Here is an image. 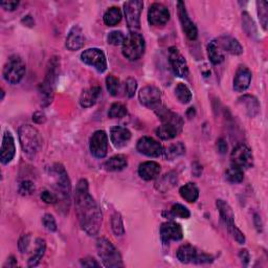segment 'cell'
Wrapping results in <instances>:
<instances>
[{
    "label": "cell",
    "mask_w": 268,
    "mask_h": 268,
    "mask_svg": "<svg viewBox=\"0 0 268 268\" xmlns=\"http://www.w3.org/2000/svg\"><path fill=\"white\" fill-rule=\"evenodd\" d=\"M75 205L81 227L89 236H94L101 229L103 215L99 205L89 193L86 179H81L76 186Z\"/></svg>",
    "instance_id": "obj_1"
},
{
    "label": "cell",
    "mask_w": 268,
    "mask_h": 268,
    "mask_svg": "<svg viewBox=\"0 0 268 268\" xmlns=\"http://www.w3.org/2000/svg\"><path fill=\"white\" fill-rule=\"evenodd\" d=\"M156 115L162 121V125L156 129V135L164 141L172 140L181 132L183 120L180 116L161 106L155 110Z\"/></svg>",
    "instance_id": "obj_2"
},
{
    "label": "cell",
    "mask_w": 268,
    "mask_h": 268,
    "mask_svg": "<svg viewBox=\"0 0 268 268\" xmlns=\"http://www.w3.org/2000/svg\"><path fill=\"white\" fill-rule=\"evenodd\" d=\"M19 141L22 151L30 158H35L42 148L43 140L39 130L31 125H22L19 130Z\"/></svg>",
    "instance_id": "obj_3"
},
{
    "label": "cell",
    "mask_w": 268,
    "mask_h": 268,
    "mask_svg": "<svg viewBox=\"0 0 268 268\" xmlns=\"http://www.w3.org/2000/svg\"><path fill=\"white\" fill-rule=\"evenodd\" d=\"M48 174L54 181V189L58 196V201L61 199L65 205H69L71 185L66 170L62 165L55 164L48 169Z\"/></svg>",
    "instance_id": "obj_4"
},
{
    "label": "cell",
    "mask_w": 268,
    "mask_h": 268,
    "mask_svg": "<svg viewBox=\"0 0 268 268\" xmlns=\"http://www.w3.org/2000/svg\"><path fill=\"white\" fill-rule=\"evenodd\" d=\"M58 67L59 61L58 58H54L50 61V65L47 67L46 76L43 82L39 87V92L41 94V104L42 106H48L54 99V91L57 77H58Z\"/></svg>",
    "instance_id": "obj_5"
},
{
    "label": "cell",
    "mask_w": 268,
    "mask_h": 268,
    "mask_svg": "<svg viewBox=\"0 0 268 268\" xmlns=\"http://www.w3.org/2000/svg\"><path fill=\"white\" fill-rule=\"evenodd\" d=\"M96 249L103 264L109 268L123 267V260L112 243L104 237H101L96 241Z\"/></svg>",
    "instance_id": "obj_6"
},
{
    "label": "cell",
    "mask_w": 268,
    "mask_h": 268,
    "mask_svg": "<svg viewBox=\"0 0 268 268\" xmlns=\"http://www.w3.org/2000/svg\"><path fill=\"white\" fill-rule=\"evenodd\" d=\"M146 43L143 35L140 32H131L123 44V55L130 61L139 60L145 53Z\"/></svg>",
    "instance_id": "obj_7"
},
{
    "label": "cell",
    "mask_w": 268,
    "mask_h": 268,
    "mask_svg": "<svg viewBox=\"0 0 268 268\" xmlns=\"http://www.w3.org/2000/svg\"><path fill=\"white\" fill-rule=\"evenodd\" d=\"M26 75V63L21 57L12 56L3 67V78L7 83L18 84Z\"/></svg>",
    "instance_id": "obj_8"
},
{
    "label": "cell",
    "mask_w": 268,
    "mask_h": 268,
    "mask_svg": "<svg viewBox=\"0 0 268 268\" xmlns=\"http://www.w3.org/2000/svg\"><path fill=\"white\" fill-rule=\"evenodd\" d=\"M144 7L143 1L140 0H131L124 3V13L129 30L135 32L141 28V15Z\"/></svg>",
    "instance_id": "obj_9"
},
{
    "label": "cell",
    "mask_w": 268,
    "mask_h": 268,
    "mask_svg": "<svg viewBox=\"0 0 268 268\" xmlns=\"http://www.w3.org/2000/svg\"><path fill=\"white\" fill-rule=\"evenodd\" d=\"M81 60L101 74L107 69L106 56L100 48H88L81 54Z\"/></svg>",
    "instance_id": "obj_10"
},
{
    "label": "cell",
    "mask_w": 268,
    "mask_h": 268,
    "mask_svg": "<svg viewBox=\"0 0 268 268\" xmlns=\"http://www.w3.org/2000/svg\"><path fill=\"white\" fill-rule=\"evenodd\" d=\"M232 165L242 170L249 169L254 166V155L246 145H238L231 154Z\"/></svg>",
    "instance_id": "obj_11"
},
{
    "label": "cell",
    "mask_w": 268,
    "mask_h": 268,
    "mask_svg": "<svg viewBox=\"0 0 268 268\" xmlns=\"http://www.w3.org/2000/svg\"><path fill=\"white\" fill-rule=\"evenodd\" d=\"M161 91L155 86H146L140 91V102L145 107L155 111L161 106Z\"/></svg>",
    "instance_id": "obj_12"
},
{
    "label": "cell",
    "mask_w": 268,
    "mask_h": 268,
    "mask_svg": "<svg viewBox=\"0 0 268 268\" xmlns=\"http://www.w3.org/2000/svg\"><path fill=\"white\" fill-rule=\"evenodd\" d=\"M169 62L174 74L179 78H188L189 66L182 54L176 47L169 48Z\"/></svg>",
    "instance_id": "obj_13"
},
{
    "label": "cell",
    "mask_w": 268,
    "mask_h": 268,
    "mask_svg": "<svg viewBox=\"0 0 268 268\" xmlns=\"http://www.w3.org/2000/svg\"><path fill=\"white\" fill-rule=\"evenodd\" d=\"M89 148L92 155L96 158H104L106 156L108 152V136L106 132L103 130L95 131L90 139Z\"/></svg>",
    "instance_id": "obj_14"
},
{
    "label": "cell",
    "mask_w": 268,
    "mask_h": 268,
    "mask_svg": "<svg viewBox=\"0 0 268 268\" xmlns=\"http://www.w3.org/2000/svg\"><path fill=\"white\" fill-rule=\"evenodd\" d=\"M137 151L149 157H159L164 153L162 146L152 137L143 136L136 145Z\"/></svg>",
    "instance_id": "obj_15"
},
{
    "label": "cell",
    "mask_w": 268,
    "mask_h": 268,
    "mask_svg": "<svg viewBox=\"0 0 268 268\" xmlns=\"http://www.w3.org/2000/svg\"><path fill=\"white\" fill-rule=\"evenodd\" d=\"M177 11H178L179 21H180L181 28H182V30L184 31V34L190 40H196L198 37L197 28L189 17V14L188 12H186L184 3L182 1L177 2Z\"/></svg>",
    "instance_id": "obj_16"
},
{
    "label": "cell",
    "mask_w": 268,
    "mask_h": 268,
    "mask_svg": "<svg viewBox=\"0 0 268 268\" xmlns=\"http://www.w3.org/2000/svg\"><path fill=\"white\" fill-rule=\"evenodd\" d=\"M170 19V12L161 3H153L148 11V21L151 26H165Z\"/></svg>",
    "instance_id": "obj_17"
},
{
    "label": "cell",
    "mask_w": 268,
    "mask_h": 268,
    "mask_svg": "<svg viewBox=\"0 0 268 268\" xmlns=\"http://www.w3.org/2000/svg\"><path fill=\"white\" fill-rule=\"evenodd\" d=\"M160 237L164 243L170 241H180L183 238V231L180 224L173 221L162 223L160 226Z\"/></svg>",
    "instance_id": "obj_18"
},
{
    "label": "cell",
    "mask_w": 268,
    "mask_h": 268,
    "mask_svg": "<svg viewBox=\"0 0 268 268\" xmlns=\"http://www.w3.org/2000/svg\"><path fill=\"white\" fill-rule=\"evenodd\" d=\"M216 206L219 210V214H220L222 220L224 221L226 225L227 231H229V233H231L232 235L234 234V232L236 233L238 231V227L236 226V224H235V214L233 212L231 206L222 199H218L216 202Z\"/></svg>",
    "instance_id": "obj_19"
},
{
    "label": "cell",
    "mask_w": 268,
    "mask_h": 268,
    "mask_svg": "<svg viewBox=\"0 0 268 268\" xmlns=\"http://www.w3.org/2000/svg\"><path fill=\"white\" fill-rule=\"evenodd\" d=\"M16 148H15V141L11 132L6 131L3 135L2 143H1V150H0V160L2 165H7L11 162L15 156Z\"/></svg>",
    "instance_id": "obj_20"
},
{
    "label": "cell",
    "mask_w": 268,
    "mask_h": 268,
    "mask_svg": "<svg viewBox=\"0 0 268 268\" xmlns=\"http://www.w3.org/2000/svg\"><path fill=\"white\" fill-rule=\"evenodd\" d=\"M85 41L86 39L82 29L79 26H75L69 30L65 45H66L67 50L71 52H76L81 50V48L85 45Z\"/></svg>",
    "instance_id": "obj_21"
},
{
    "label": "cell",
    "mask_w": 268,
    "mask_h": 268,
    "mask_svg": "<svg viewBox=\"0 0 268 268\" xmlns=\"http://www.w3.org/2000/svg\"><path fill=\"white\" fill-rule=\"evenodd\" d=\"M110 140L116 148L120 149L127 146L131 140V132L125 127L117 126L110 130Z\"/></svg>",
    "instance_id": "obj_22"
},
{
    "label": "cell",
    "mask_w": 268,
    "mask_h": 268,
    "mask_svg": "<svg viewBox=\"0 0 268 268\" xmlns=\"http://www.w3.org/2000/svg\"><path fill=\"white\" fill-rule=\"evenodd\" d=\"M216 41L218 45L220 46L222 52H226L235 56H239L243 53V46L240 44L237 39H235L232 36L223 35L219 37Z\"/></svg>",
    "instance_id": "obj_23"
},
{
    "label": "cell",
    "mask_w": 268,
    "mask_h": 268,
    "mask_svg": "<svg viewBox=\"0 0 268 268\" xmlns=\"http://www.w3.org/2000/svg\"><path fill=\"white\" fill-rule=\"evenodd\" d=\"M251 82V71L245 67L240 66L234 78V89L238 92L245 91Z\"/></svg>",
    "instance_id": "obj_24"
},
{
    "label": "cell",
    "mask_w": 268,
    "mask_h": 268,
    "mask_svg": "<svg viewBox=\"0 0 268 268\" xmlns=\"http://www.w3.org/2000/svg\"><path fill=\"white\" fill-rule=\"evenodd\" d=\"M160 165L156 161H145L140 165L139 174L144 180H153L159 176Z\"/></svg>",
    "instance_id": "obj_25"
},
{
    "label": "cell",
    "mask_w": 268,
    "mask_h": 268,
    "mask_svg": "<svg viewBox=\"0 0 268 268\" xmlns=\"http://www.w3.org/2000/svg\"><path fill=\"white\" fill-rule=\"evenodd\" d=\"M238 104L249 118H255L259 113L260 104L254 95L245 94L241 96L238 100Z\"/></svg>",
    "instance_id": "obj_26"
},
{
    "label": "cell",
    "mask_w": 268,
    "mask_h": 268,
    "mask_svg": "<svg viewBox=\"0 0 268 268\" xmlns=\"http://www.w3.org/2000/svg\"><path fill=\"white\" fill-rule=\"evenodd\" d=\"M101 95V87L93 86L85 89L80 96V105L83 108L92 107Z\"/></svg>",
    "instance_id": "obj_27"
},
{
    "label": "cell",
    "mask_w": 268,
    "mask_h": 268,
    "mask_svg": "<svg viewBox=\"0 0 268 268\" xmlns=\"http://www.w3.org/2000/svg\"><path fill=\"white\" fill-rule=\"evenodd\" d=\"M198 254L197 249L190 244H183L177 250V259L179 260L181 263L188 264L194 262L195 258Z\"/></svg>",
    "instance_id": "obj_28"
},
{
    "label": "cell",
    "mask_w": 268,
    "mask_h": 268,
    "mask_svg": "<svg viewBox=\"0 0 268 268\" xmlns=\"http://www.w3.org/2000/svg\"><path fill=\"white\" fill-rule=\"evenodd\" d=\"M127 158L123 155H116L104 162L103 168L109 172L120 171L127 167Z\"/></svg>",
    "instance_id": "obj_29"
},
{
    "label": "cell",
    "mask_w": 268,
    "mask_h": 268,
    "mask_svg": "<svg viewBox=\"0 0 268 268\" xmlns=\"http://www.w3.org/2000/svg\"><path fill=\"white\" fill-rule=\"evenodd\" d=\"M180 196L188 202H196L198 197H199V190L197 188V185L193 183V182H189L184 184L183 186H181L180 190Z\"/></svg>",
    "instance_id": "obj_30"
},
{
    "label": "cell",
    "mask_w": 268,
    "mask_h": 268,
    "mask_svg": "<svg viewBox=\"0 0 268 268\" xmlns=\"http://www.w3.org/2000/svg\"><path fill=\"white\" fill-rule=\"evenodd\" d=\"M208 56L209 61L215 65L220 64L224 61V54L220 46L218 45L216 40L210 41L209 44L208 45Z\"/></svg>",
    "instance_id": "obj_31"
},
{
    "label": "cell",
    "mask_w": 268,
    "mask_h": 268,
    "mask_svg": "<svg viewBox=\"0 0 268 268\" xmlns=\"http://www.w3.org/2000/svg\"><path fill=\"white\" fill-rule=\"evenodd\" d=\"M45 249H46V243L43 239L38 238L36 240V249L35 253L30 259H29V266L30 267H35L37 266L40 261H41L44 254H45Z\"/></svg>",
    "instance_id": "obj_32"
},
{
    "label": "cell",
    "mask_w": 268,
    "mask_h": 268,
    "mask_svg": "<svg viewBox=\"0 0 268 268\" xmlns=\"http://www.w3.org/2000/svg\"><path fill=\"white\" fill-rule=\"evenodd\" d=\"M185 152V147L181 142L171 144L166 149H164V155L167 160H173L177 157L183 155Z\"/></svg>",
    "instance_id": "obj_33"
},
{
    "label": "cell",
    "mask_w": 268,
    "mask_h": 268,
    "mask_svg": "<svg viewBox=\"0 0 268 268\" xmlns=\"http://www.w3.org/2000/svg\"><path fill=\"white\" fill-rule=\"evenodd\" d=\"M177 183V175L174 172H170L162 176V178L156 182V189L162 193L171 190L173 186Z\"/></svg>",
    "instance_id": "obj_34"
},
{
    "label": "cell",
    "mask_w": 268,
    "mask_h": 268,
    "mask_svg": "<svg viewBox=\"0 0 268 268\" xmlns=\"http://www.w3.org/2000/svg\"><path fill=\"white\" fill-rule=\"evenodd\" d=\"M121 20V12L117 6H112L104 14V22L108 27H115Z\"/></svg>",
    "instance_id": "obj_35"
},
{
    "label": "cell",
    "mask_w": 268,
    "mask_h": 268,
    "mask_svg": "<svg viewBox=\"0 0 268 268\" xmlns=\"http://www.w3.org/2000/svg\"><path fill=\"white\" fill-rule=\"evenodd\" d=\"M225 177L232 183H239L244 178V173H243V170L241 168L231 165V167L226 170Z\"/></svg>",
    "instance_id": "obj_36"
},
{
    "label": "cell",
    "mask_w": 268,
    "mask_h": 268,
    "mask_svg": "<svg viewBox=\"0 0 268 268\" xmlns=\"http://www.w3.org/2000/svg\"><path fill=\"white\" fill-rule=\"evenodd\" d=\"M175 95L181 104H188L192 100V92L189 89V87L179 83L175 88Z\"/></svg>",
    "instance_id": "obj_37"
},
{
    "label": "cell",
    "mask_w": 268,
    "mask_h": 268,
    "mask_svg": "<svg viewBox=\"0 0 268 268\" xmlns=\"http://www.w3.org/2000/svg\"><path fill=\"white\" fill-rule=\"evenodd\" d=\"M242 23H243V29H244L245 32L249 37H251V38L257 37V35H258L257 27L248 13L244 12L242 14Z\"/></svg>",
    "instance_id": "obj_38"
},
{
    "label": "cell",
    "mask_w": 268,
    "mask_h": 268,
    "mask_svg": "<svg viewBox=\"0 0 268 268\" xmlns=\"http://www.w3.org/2000/svg\"><path fill=\"white\" fill-rule=\"evenodd\" d=\"M128 115L126 106L120 103H115L111 105V107L108 111V117L110 119H121Z\"/></svg>",
    "instance_id": "obj_39"
},
{
    "label": "cell",
    "mask_w": 268,
    "mask_h": 268,
    "mask_svg": "<svg viewBox=\"0 0 268 268\" xmlns=\"http://www.w3.org/2000/svg\"><path fill=\"white\" fill-rule=\"evenodd\" d=\"M258 16L261 26L264 30L267 29V22H268V3L266 1H258Z\"/></svg>",
    "instance_id": "obj_40"
},
{
    "label": "cell",
    "mask_w": 268,
    "mask_h": 268,
    "mask_svg": "<svg viewBox=\"0 0 268 268\" xmlns=\"http://www.w3.org/2000/svg\"><path fill=\"white\" fill-rule=\"evenodd\" d=\"M111 227H112L113 233H115L117 236H123V235L125 234L123 219H121V216L119 213H116L112 216Z\"/></svg>",
    "instance_id": "obj_41"
},
{
    "label": "cell",
    "mask_w": 268,
    "mask_h": 268,
    "mask_svg": "<svg viewBox=\"0 0 268 268\" xmlns=\"http://www.w3.org/2000/svg\"><path fill=\"white\" fill-rule=\"evenodd\" d=\"M106 85H107V89L111 95L117 96L119 93L120 90V83L119 80L118 78H116L115 76L109 75L106 78Z\"/></svg>",
    "instance_id": "obj_42"
},
{
    "label": "cell",
    "mask_w": 268,
    "mask_h": 268,
    "mask_svg": "<svg viewBox=\"0 0 268 268\" xmlns=\"http://www.w3.org/2000/svg\"><path fill=\"white\" fill-rule=\"evenodd\" d=\"M126 40L125 35L123 32L119 30H113L111 32H109V35L107 37V41L109 44L115 45V46H119V45H123Z\"/></svg>",
    "instance_id": "obj_43"
},
{
    "label": "cell",
    "mask_w": 268,
    "mask_h": 268,
    "mask_svg": "<svg viewBox=\"0 0 268 268\" xmlns=\"http://www.w3.org/2000/svg\"><path fill=\"white\" fill-rule=\"evenodd\" d=\"M171 214L174 217H178L181 219H189L191 216L190 210L188 209V208H185L184 206L180 205V204H175L173 205L172 208H171Z\"/></svg>",
    "instance_id": "obj_44"
},
{
    "label": "cell",
    "mask_w": 268,
    "mask_h": 268,
    "mask_svg": "<svg viewBox=\"0 0 268 268\" xmlns=\"http://www.w3.org/2000/svg\"><path fill=\"white\" fill-rule=\"evenodd\" d=\"M36 186L30 180H23L19 185V193L23 196H29L35 192Z\"/></svg>",
    "instance_id": "obj_45"
},
{
    "label": "cell",
    "mask_w": 268,
    "mask_h": 268,
    "mask_svg": "<svg viewBox=\"0 0 268 268\" xmlns=\"http://www.w3.org/2000/svg\"><path fill=\"white\" fill-rule=\"evenodd\" d=\"M137 89V82L133 78H128L125 83V90L128 97H133Z\"/></svg>",
    "instance_id": "obj_46"
},
{
    "label": "cell",
    "mask_w": 268,
    "mask_h": 268,
    "mask_svg": "<svg viewBox=\"0 0 268 268\" xmlns=\"http://www.w3.org/2000/svg\"><path fill=\"white\" fill-rule=\"evenodd\" d=\"M42 223L45 229L50 232H56L57 231V223L56 219L51 214H45L42 218Z\"/></svg>",
    "instance_id": "obj_47"
},
{
    "label": "cell",
    "mask_w": 268,
    "mask_h": 268,
    "mask_svg": "<svg viewBox=\"0 0 268 268\" xmlns=\"http://www.w3.org/2000/svg\"><path fill=\"white\" fill-rule=\"evenodd\" d=\"M40 197H41L42 201H44L47 205H56L57 202H58V196L47 190L43 191L41 195H40Z\"/></svg>",
    "instance_id": "obj_48"
},
{
    "label": "cell",
    "mask_w": 268,
    "mask_h": 268,
    "mask_svg": "<svg viewBox=\"0 0 268 268\" xmlns=\"http://www.w3.org/2000/svg\"><path fill=\"white\" fill-rule=\"evenodd\" d=\"M30 244V235H29V234L23 235L18 242V248H19L20 253L21 254L28 253Z\"/></svg>",
    "instance_id": "obj_49"
},
{
    "label": "cell",
    "mask_w": 268,
    "mask_h": 268,
    "mask_svg": "<svg viewBox=\"0 0 268 268\" xmlns=\"http://www.w3.org/2000/svg\"><path fill=\"white\" fill-rule=\"evenodd\" d=\"M213 257L209 256L208 254H205V253H201V254H197L196 258H195L194 260V263H197V264H205V263H210L213 262Z\"/></svg>",
    "instance_id": "obj_50"
},
{
    "label": "cell",
    "mask_w": 268,
    "mask_h": 268,
    "mask_svg": "<svg viewBox=\"0 0 268 268\" xmlns=\"http://www.w3.org/2000/svg\"><path fill=\"white\" fill-rule=\"evenodd\" d=\"M0 5H1V7H3L5 11H14L18 7L19 1H15V0H13V1H2L0 3Z\"/></svg>",
    "instance_id": "obj_51"
},
{
    "label": "cell",
    "mask_w": 268,
    "mask_h": 268,
    "mask_svg": "<svg viewBox=\"0 0 268 268\" xmlns=\"http://www.w3.org/2000/svg\"><path fill=\"white\" fill-rule=\"evenodd\" d=\"M81 265L84 267H99L100 264L97 263L93 258H85L81 260Z\"/></svg>",
    "instance_id": "obj_52"
},
{
    "label": "cell",
    "mask_w": 268,
    "mask_h": 268,
    "mask_svg": "<svg viewBox=\"0 0 268 268\" xmlns=\"http://www.w3.org/2000/svg\"><path fill=\"white\" fill-rule=\"evenodd\" d=\"M239 257L241 259L242 261V264L244 266H247L248 263H249V260H250V255L248 253L247 249H242L240 250V254H239Z\"/></svg>",
    "instance_id": "obj_53"
},
{
    "label": "cell",
    "mask_w": 268,
    "mask_h": 268,
    "mask_svg": "<svg viewBox=\"0 0 268 268\" xmlns=\"http://www.w3.org/2000/svg\"><path fill=\"white\" fill-rule=\"evenodd\" d=\"M32 119H34L35 123L37 124H42L46 120V117L43 112L37 111L34 116H32Z\"/></svg>",
    "instance_id": "obj_54"
},
{
    "label": "cell",
    "mask_w": 268,
    "mask_h": 268,
    "mask_svg": "<svg viewBox=\"0 0 268 268\" xmlns=\"http://www.w3.org/2000/svg\"><path fill=\"white\" fill-rule=\"evenodd\" d=\"M217 148H218V151L220 152L221 154L226 153V151H227V144H226V142L223 139L218 140L217 141Z\"/></svg>",
    "instance_id": "obj_55"
},
{
    "label": "cell",
    "mask_w": 268,
    "mask_h": 268,
    "mask_svg": "<svg viewBox=\"0 0 268 268\" xmlns=\"http://www.w3.org/2000/svg\"><path fill=\"white\" fill-rule=\"evenodd\" d=\"M22 23H24L28 27H32L35 24V21L31 18V16L28 15V16H24V18L22 19Z\"/></svg>",
    "instance_id": "obj_56"
},
{
    "label": "cell",
    "mask_w": 268,
    "mask_h": 268,
    "mask_svg": "<svg viewBox=\"0 0 268 268\" xmlns=\"http://www.w3.org/2000/svg\"><path fill=\"white\" fill-rule=\"evenodd\" d=\"M16 264H17V262H16L15 258L12 256V257H10L9 259H7V262H6V264L4 265V267H6V266L13 267V266H16Z\"/></svg>",
    "instance_id": "obj_57"
},
{
    "label": "cell",
    "mask_w": 268,
    "mask_h": 268,
    "mask_svg": "<svg viewBox=\"0 0 268 268\" xmlns=\"http://www.w3.org/2000/svg\"><path fill=\"white\" fill-rule=\"evenodd\" d=\"M255 224L258 232H260L262 230V224H261V220H260V217L258 215H255Z\"/></svg>",
    "instance_id": "obj_58"
}]
</instances>
